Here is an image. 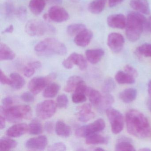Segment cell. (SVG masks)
Masks as SVG:
<instances>
[{
    "label": "cell",
    "mask_w": 151,
    "mask_h": 151,
    "mask_svg": "<svg viewBox=\"0 0 151 151\" xmlns=\"http://www.w3.org/2000/svg\"><path fill=\"white\" fill-rule=\"evenodd\" d=\"M128 132L139 138L145 139L151 135V128L148 120L141 112L136 109L129 110L126 115Z\"/></svg>",
    "instance_id": "obj_1"
},
{
    "label": "cell",
    "mask_w": 151,
    "mask_h": 151,
    "mask_svg": "<svg viewBox=\"0 0 151 151\" xmlns=\"http://www.w3.org/2000/svg\"><path fill=\"white\" fill-rule=\"evenodd\" d=\"M147 20L143 14L132 11L126 17L125 34L129 41L134 42L140 38L145 27Z\"/></svg>",
    "instance_id": "obj_2"
},
{
    "label": "cell",
    "mask_w": 151,
    "mask_h": 151,
    "mask_svg": "<svg viewBox=\"0 0 151 151\" xmlns=\"http://www.w3.org/2000/svg\"><path fill=\"white\" fill-rule=\"evenodd\" d=\"M34 51L38 55L46 57L65 55L67 53V48L65 45L60 40L48 38L39 42L35 46Z\"/></svg>",
    "instance_id": "obj_3"
},
{
    "label": "cell",
    "mask_w": 151,
    "mask_h": 151,
    "mask_svg": "<svg viewBox=\"0 0 151 151\" xmlns=\"http://www.w3.org/2000/svg\"><path fill=\"white\" fill-rule=\"evenodd\" d=\"M1 115L11 122L16 123L23 119H29L32 116L31 108L28 105L1 107Z\"/></svg>",
    "instance_id": "obj_4"
},
{
    "label": "cell",
    "mask_w": 151,
    "mask_h": 151,
    "mask_svg": "<svg viewBox=\"0 0 151 151\" xmlns=\"http://www.w3.org/2000/svg\"><path fill=\"white\" fill-rule=\"evenodd\" d=\"M25 31L32 37H40L55 32V29L51 24L41 20L32 19L26 23Z\"/></svg>",
    "instance_id": "obj_5"
},
{
    "label": "cell",
    "mask_w": 151,
    "mask_h": 151,
    "mask_svg": "<svg viewBox=\"0 0 151 151\" xmlns=\"http://www.w3.org/2000/svg\"><path fill=\"white\" fill-rule=\"evenodd\" d=\"M106 126L105 121L102 119H99L92 123L83 125L77 129L76 136L78 137H86L94 133L102 131Z\"/></svg>",
    "instance_id": "obj_6"
},
{
    "label": "cell",
    "mask_w": 151,
    "mask_h": 151,
    "mask_svg": "<svg viewBox=\"0 0 151 151\" xmlns=\"http://www.w3.org/2000/svg\"><path fill=\"white\" fill-rule=\"evenodd\" d=\"M106 112L111 125L112 132L115 134L121 132L124 126V121L122 113L111 108L108 109Z\"/></svg>",
    "instance_id": "obj_7"
},
{
    "label": "cell",
    "mask_w": 151,
    "mask_h": 151,
    "mask_svg": "<svg viewBox=\"0 0 151 151\" xmlns=\"http://www.w3.org/2000/svg\"><path fill=\"white\" fill-rule=\"evenodd\" d=\"M56 103L52 100H47L40 102L36 108V114L40 119L45 120L51 118L55 113Z\"/></svg>",
    "instance_id": "obj_8"
},
{
    "label": "cell",
    "mask_w": 151,
    "mask_h": 151,
    "mask_svg": "<svg viewBox=\"0 0 151 151\" xmlns=\"http://www.w3.org/2000/svg\"><path fill=\"white\" fill-rule=\"evenodd\" d=\"M55 78L56 75L54 73H52L45 77H36L30 81L28 87L33 94H38Z\"/></svg>",
    "instance_id": "obj_9"
},
{
    "label": "cell",
    "mask_w": 151,
    "mask_h": 151,
    "mask_svg": "<svg viewBox=\"0 0 151 151\" xmlns=\"http://www.w3.org/2000/svg\"><path fill=\"white\" fill-rule=\"evenodd\" d=\"M107 43L108 46L112 52L118 53L123 49L124 45V39L122 34L113 32L109 35Z\"/></svg>",
    "instance_id": "obj_10"
},
{
    "label": "cell",
    "mask_w": 151,
    "mask_h": 151,
    "mask_svg": "<svg viewBox=\"0 0 151 151\" xmlns=\"http://www.w3.org/2000/svg\"><path fill=\"white\" fill-rule=\"evenodd\" d=\"M47 14L50 21L55 22H63L69 19L68 12L64 8L58 6H54L50 8Z\"/></svg>",
    "instance_id": "obj_11"
},
{
    "label": "cell",
    "mask_w": 151,
    "mask_h": 151,
    "mask_svg": "<svg viewBox=\"0 0 151 151\" xmlns=\"http://www.w3.org/2000/svg\"><path fill=\"white\" fill-rule=\"evenodd\" d=\"M47 144V137L45 136H40L27 140L25 143V147L29 150H43L46 147Z\"/></svg>",
    "instance_id": "obj_12"
},
{
    "label": "cell",
    "mask_w": 151,
    "mask_h": 151,
    "mask_svg": "<svg viewBox=\"0 0 151 151\" xmlns=\"http://www.w3.org/2000/svg\"><path fill=\"white\" fill-rule=\"evenodd\" d=\"M77 116L78 120L83 122H87L95 116L94 112L92 111L91 104L86 103L78 107Z\"/></svg>",
    "instance_id": "obj_13"
},
{
    "label": "cell",
    "mask_w": 151,
    "mask_h": 151,
    "mask_svg": "<svg viewBox=\"0 0 151 151\" xmlns=\"http://www.w3.org/2000/svg\"><path fill=\"white\" fill-rule=\"evenodd\" d=\"M107 22L109 27L114 29H125L126 17L122 14H114L107 17Z\"/></svg>",
    "instance_id": "obj_14"
},
{
    "label": "cell",
    "mask_w": 151,
    "mask_h": 151,
    "mask_svg": "<svg viewBox=\"0 0 151 151\" xmlns=\"http://www.w3.org/2000/svg\"><path fill=\"white\" fill-rule=\"evenodd\" d=\"M93 37L92 32L86 28L75 37L74 42L78 46L86 47L91 43Z\"/></svg>",
    "instance_id": "obj_15"
},
{
    "label": "cell",
    "mask_w": 151,
    "mask_h": 151,
    "mask_svg": "<svg viewBox=\"0 0 151 151\" xmlns=\"http://www.w3.org/2000/svg\"><path fill=\"white\" fill-rule=\"evenodd\" d=\"M28 131L29 125L24 123L17 124L9 128L6 131V135L11 137H18Z\"/></svg>",
    "instance_id": "obj_16"
},
{
    "label": "cell",
    "mask_w": 151,
    "mask_h": 151,
    "mask_svg": "<svg viewBox=\"0 0 151 151\" xmlns=\"http://www.w3.org/2000/svg\"><path fill=\"white\" fill-rule=\"evenodd\" d=\"M130 6L137 12L143 14H150V6L147 0H131Z\"/></svg>",
    "instance_id": "obj_17"
},
{
    "label": "cell",
    "mask_w": 151,
    "mask_h": 151,
    "mask_svg": "<svg viewBox=\"0 0 151 151\" xmlns=\"http://www.w3.org/2000/svg\"><path fill=\"white\" fill-rule=\"evenodd\" d=\"M86 56L87 60L93 64L98 63L105 54L104 50L100 48L89 49L86 51Z\"/></svg>",
    "instance_id": "obj_18"
},
{
    "label": "cell",
    "mask_w": 151,
    "mask_h": 151,
    "mask_svg": "<svg viewBox=\"0 0 151 151\" xmlns=\"http://www.w3.org/2000/svg\"><path fill=\"white\" fill-rule=\"evenodd\" d=\"M68 58L74 65H77L81 70H84L87 68V61L82 55L74 52L70 54Z\"/></svg>",
    "instance_id": "obj_19"
},
{
    "label": "cell",
    "mask_w": 151,
    "mask_h": 151,
    "mask_svg": "<svg viewBox=\"0 0 151 151\" xmlns=\"http://www.w3.org/2000/svg\"><path fill=\"white\" fill-rule=\"evenodd\" d=\"M108 0H93L89 4L88 10L93 14H99L105 9Z\"/></svg>",
    "instance_id": "obj_20"
},
{
    "label": "cell",
    "mask_w": 151,
    "mask_h": 151,
    "mask_svg": "<svg viewBox=\"0 0 151 151\" xmlns=\"http://www.w3.org/2000/svg\"><path fill=\"white\" fill-rule=\"evenodd\" d=\"M137 91L132 88H128L119 94L120 99L124 103H129L134 101L137 97Z\"/></svg>",
    "instance_id": "obj_21"
},
{
    "label": "cell",
    "mask_w": 151,
    "mask_h": 151,
    "mask_svg": "<svg viewBox=\"0 0 151 151\" xmlns=\"http://www.w3.org/2000/svg\"><path fill=\"white\" fill-rule=\"evenodd\" d=\"M14 52L5 43L0 44V60H11L14 59Z\"/></svg>",
    "instance_id": "obj_22"
},
{
    "label": "cell",
    "mask_w": 151,
    "mask_h": 151,
    "mask_svg": "<svg viewBox=\"0 0 151 151\" xmlns=\"http://www.w3.org/2000/svg\"><path fill=\"white\" fill-rule=\"evenodd\" d=\"M55 131L57 135L63 137H68L71 133L70 127L61 121H58L56 123Z\"/></svg>",
    "instance_id": "obj_23"
},
{
    "label": "cell",
    "mask_w": 151,
    "mask_h": 151,
    "mask_svg": "<svg viewBox=\"0 0 151 151\" xmlns=\"http://www.w3.org/2000/svg\"><path fill=\"white\" fill-rule=\"evenodd\" d=\"M46 2L45 0H31L29 3L31 12L35 15L40 14L45 9Z\"/></svg>",
    "instance_id": "obj_24"
},
{
    "label": "cell",
    "mask_w": 151,
    "mask_h": 151,
    "mask_svg": "<svg viewBox=\"0 0 151 151\" xmlns=\"http://www.w3.org/2000/svg\"><path fill=\"white\" fill-rule=\"evenodd\" d=\"M116 81L121 84H131L135 82V78L125 71H119L115 76Z\"/></svg>",
    "instance_id": "obj_25"
},
{
    "label": "cell",
    "mask_w": 151,
    "mask_h": 151,
    "mask_svg": "<svg viewBox=\"0 0 151 151\" xmlns=\"http://www.w3.org/2000/svg\"><path fill=\"white\" fill-rule=\"evenodd\" d=\"M116 151H135L136 149L127 137L121 138L116 145Z\"/></svg>",
    "instance_id": "obj_26"
},
{
    "label": "cell",
    "mask_w": 151,
    "mask_h": 151,
    "mask_svg": "<svg viewBox=\"0 0 151 151\" xmlns=\"http://www.w3.org/2000/svg\"><path fill=\"white\" fill-rule=\"evenodd\" d=\"M16 9L14 3L11 1L4 2L1 7V13L4 17L6 19H10L15 14Z\"/></svg>",
    "instance_id": "obj_27"
},
{
    "label": "cell",
    "mask_w": 151,
    "mask_h": 151,
    "mask_svg": "<svg viewBox=\"0 0 151 151\" xmlns=\"http://www.w3.org/2000/svg\"><path fill=\"white\" fill-rule=\"evenodd\" d=\"M86 142L88 145L107 144L108 142V139L106 137L98 133H94L86 137Z\"/></svg>",
    "instance_id": "obj_28"
},
{
    "label": "cell",
    "mask_w": 151,
    "mask_h": 151,
    "mask_svg": "<svg viewBox=\"0 0 151 151\" xmlns=\"http://www.w3.org/2000/svg\"><path fill=\"white\" fill-rule=\"evenodd\" d=\"M114 97L109 93L106 94L104 97H102L101 101L98 106L99 111L101 112L106 111L108 109L110 108V106L114 103Z\"/></svg>",
    "instance_id": "obj_29"
},
{
    "label": "cell",
    "mask_w": 151,
    "mask_h": 151,
    "mask_svg": "<svg viewBox=\"0 0 151 151\" xmlns=\"http://www.w3.org/2000/svg\"><path fill=\"white\" fill-rule=\"evenodd\" d=\"M60 85L56 83L49 84L43 93V96L46 98H52L55 97L60 91Z\"/></svg>",
    "instance_id": "obj_30"
},
{
    "label": "cell",
    "mask_w": 151,
    "mask_h": 151,
    "mask_svg": "<svg viewBox=\"0 0 151 151\" xmlns=\"http://www.w3.org/2000/svg\"><path fill=\"white\" fill-rule=\"evenodd\" d=\"M10 77L13 82L11 86L14 89L20 90L25 85L24 78L18 73H12L10 74Z\"/></svg>",
    "instance_id": "obj_31"
},
{
    "label": "cell",
    "mask_w": 151,
    "mask_h": 151,
    "mask_svg": "<svg viewBox=\"0 0 151 151\" xmlns=\"http://www.w3.org/2000/svg\"><path fill=\"white\" fill-rule=\"evenodd\" d=\"M89 100L92 105L98 106L100 103L102 99V96L100 93L97 90L89 87L87 93Z\"/></svg>",
    "instance_id": "obj_32"
},
{
    "label": "cell",
    "mask_w": 151,
    "mask_h": 151,
    "mask_svg": "<svg viewBox=\"0 0 151 151\" xmlns=\"http://www.w3.org/2000/svg\"><path fill=\"white\" fill-rule=\"evenodd\" d=\"M17 143L11 138L3 137L0 140V150L1 151H9L16 147Z\"/></svg>",
    "instance_id": "obj_33"
},
{
    "label": "cell",
    "mask_w": 151,
    "mask_h": 151,
    "mask_svg": "<svg viewBox=\"0 0 151 151\" xmlns=\"http://www.w3.org/2000/svg\"><path fill=\"white\" fill-rule=\"evenodd\" d=\"M41 63L39 61H33L29 63L24 69V74L26 77L29 78L33 76L36 70L40 68Z\"/></svg>",
    "instance_id": "obj_34"
},
{
    "label": "cell",
    "mask_w": 151,
    "mask_h": 151,
    "mask_svg": "<svg viewBox=\"0 0 151 151\" xmlns=\"http://www.w3.org/2000/svg\"><path fill=\"white\" fill-rule=\"evenodd\" d=\"M82 80V78L78 76H71L68 79L65 86V91L68 93H70L75 91L76 88L78 83Z\"/></svg>",
    "instance_id": "obj_35"
},
{
    "label": "cell",
    "mask_w": 151,
    "mask_h": 151,
    "mask_svg": "<svg viewBox=\"0 0 151 151\" xmlns=\"http://www.w3.org/2000/svg\"><path fill=\"white\" fill-rule=\"evenodd\" d=\"M29 132L31 135H37L41 134L43 132L42 124L37 119L32 120L29 125Z\"/></svg>",
    "instance_id": "obj_36"
},
{
    "label": "cell",
    "mask_w": 151,
    "mask_h": 151,
    "mask_svg": "<svg viewBox=\"0 0 151 151\" xmlns=\"http://www.w3.org/2000/svg\"><path fill=\"white\" fill-rule=\"evenodd\" d=\"M85 29H86L85 25L83 24H73L67 27V32L69 36L76 37Z\"/></svg>",
    "instance_id": "obj_37"
},
{
    "label": "cell",
    "mask_w": 151,
    "mask_h": 151,
    "mask_svg": "<svg viewBox=\"0 0 151 151\" xmlns=\"http://www.w3.org/2000/svg\"><path fill=\"white\" fill-rule=\"evenodd\" d=\"M138 55L146 57H151V44L145 43L139 46L136 50Z\"/></svg>",
    "instance_id": "obj_38"
},
{
    "label": "cell",
    "mask_w": 151,
    "mask_h": 151,
    "mask_svg": "<svg viewBox=\"0 0 151 151\" xmlns=\"http://www.w3.org/2000/svg\"><path fill=\"white\" fill-rule=\"evenodd\" d=\"M116 87L115 83L112 78H108L105 81L103 87L102 91L104 93L107 94L114 91Z\"/></svg>",
    "instance_id": "obj_39"
},
{
    "label": "cell",
    "mask_w": 151,
    "mask_h": 151,
    "mask_svg": "<svg viewBox=\"0 0 151 151\" xmlns=\"http://www.w3.org/2000/svg\"><path fill=\"white\" fill-rule=\"evenodd\" d=\"M68 104V99L66 94L59 95L56 99V105L60 108H66Z\"/></svg>",
    "instance_id": "obj_40"
},
{
    "label": "cell",
    "mask_w": 151,
    "mask_h": 151,
    "mask_svg": "<svg viewBox=\"0 0 151 151\" xmlns=\"http://www.w3.org/2000/svg\"><path fill=\"white\" fill-rule=\"evenodd\" d=\"M15 15L17 18L21 21H24L26 19L27 16V10L26 7L20 6L16 9Z\"/></svg>",
    "instance_id": "obj_41"
},
{
    "label": "cell",
    "mask_w": 151,
    "mask_h": 151,
    "mask_svg": "<svg viewBox=\"0 0 151 151\" xmlns=\"http://www.w3.org/2000/svg\"><path fill=\"white\" fill-rule=\"evenodd\" d=\"M72 101L76 104L83 103L86 100V95L83 93L74 92L72 96Z\"/></svg>",
    "instance_id": "obj_42"
},
{
    "label": "cell",
    "mask_w": 151,
    "mask_h": 151,
    "mask_svg": "<svg viewBox=\"0 0 151 151\" xmlns=\"http://www.w3.org/2000/svg\"><path fill=\"white\" fill-rule=\"evenodd\" d=\"M88 89L89 87L87 86L85 82L83 80H81L78 83L76 88L75 89V92L83 93L87 95Z\"/></svg>",
    "instance_id": "obj_43"
},
{
    "label": "cell",
    "mask_w": 151,
    "mask_h": 151,
    "mask_svg": "<svg viewBox=\"0 0 151 151\" xmlns=\"http://www.w3.org/2000/svg\"><path fill=\"white\" fill-rule=\"evenodd\" d=\"M67 150V147L62 142H57L50 146L48 148V151H65Z\"/></svg>",
    "instance_id": "obj_44"
},
{
    "label": "cell",
    "mask_w": 151,
    "mask_h": 151,
    "mask_svg": "<svg viewBox=\"0 0 151 151\" xmlns=\"http://www.w3.org/2000/svg\"><path fill=\"white\" fill-rule=\"evenodd\" d=\"M124 70L125 72L136 78L137 77L138 73L135 68L130 65H127L124 67Z\"/></svg>",
    "instance_id": "obj_45"
},
{
    "label": "cell",
    "mask_w": 151,
    "mask_h": 151,
    "mask_svg": "<svg viewBox=\"0 0 151 151\" xmlns=\"http://www.w3.org/2000/svg\"><path fill=\"white\" fill-rule=\"evenodd\" d=\"M21 98L23 101L26 102H32L35 100V98L32 93L29 92L24 93L21 95Z\"/></svg>",
    "instance_id": "obj_46"
},
{
    "label": "cell",
    "mask_w": 151,
    "mask_h": 151,
    "mask_svg": "<svg viewBox=\"0 0 151 151\" xmlns=\"http://www.w3.org/2000/svg\"><path fill=\"white\" fill-rule=\"evenodd\" d=\"M0 81H1V83L2 84L8 85L11 86L13 83L11 78H8L1 70Z\"/></svg>",
    "instance_id": "obj_47"
},
{
    "label": "cell",
    "mask_w": 151,
    "mask_h": 151,
    "mask_svg": "<svg viewBox=\"0 0 151 151\" xmlns=\"http://www.w3.org/2000/svg\"><path fill=\"white\" fill-rule=\"evenodd\" d=\"M14 100L11 97H7L4 98L2 101L3 106L5 107L11 106L14 103Z\"/></svg>",
    "instance_id": "obj_48"
},
{
    "label": "cell",
    "mask_w": 151,
    "mask_h": 151,
    "mask_svg": "<svg viewBox=\"0 0 151 151\" xmlns=\"http://www.w3.org/2000/svg\"><path fill=\"white\" fill-rule=\"evenodd\" d=\"M45 129L46 131L49 133H52L54 130V124L52 122H47L45 124Z\"/></svg>",
    "instance_id": "obj_49"
},
{
    "label": "cell",
    "mask_w": 151,
    "mask_h": 151,
    "mask_svg": "<svg viewBox=\"0 0 151 151\" xmlns=\"http://www.w3.org/2000/svg\"><path fill=\"white\" fill-rule=\"evenodd\" d=\"M62 64L63 67L68 69H70L72 68L74 66V64L71 63L70 60L68 58L63 61Z\"/></svg>",
    "instance_id": "obj_50"
},
{
    "label": "cell",
    "mask_w": 151,
    "mask_h": 151,
    "mask_svg": "<svg viewBox=\"0 0 151 151\" xmlns=\"http://www.w3.org/2000/svg\"><path fill=\"white\" fill-rule=\"evenodd\" d=\"M123 0H108V4L110 8L116 6L122 2Z\"/></svg>",
    "instance_id": "obj_51"
},
{
    "label": "cell",
    "mask_w": 151,
    "mask_h": 151,
    "mask_svg": "<svg viewBox=\"0 0 151 151\" xmlns=\"http://www.w3.org/2000/svg\"><path fill=\"white\" fill-rule=\"evenodd\" d=\"M145 29L151 32V16L147 20Z\"/></svg>",
    "instance_id": "obj_52"
},
{
    "label": "cell",
    "mask_w": 151,
    "mask_h": 151,
    "mask_svg": "<svg viewBox=\"0 0 151 151\" xmlns=\"http://www.w3.org/2000/svg\"><path fill=\"white\" fill-rule=\"evenodd\" d=\"M6 120L5 117L1 115L0 116V129L1 130L5 128V126H6Z\"/></svg>",
    "instance_id": "obj_53"
},
{
    "label": "cell",
    "mask_w": 151,
    "mask_h": 151,
    "mask_svg": "<svg viewBox=\"0 0 151 151\" xmlns=\"http://www.w3.org/2000/svg\"><path fill=\"white\" fill-rule=\"evenodd\" d=\"M14 30V27L13 25H9L7 28H6L4 31L2 32V33H11Z\"/></svg>",
    "instance_id": "obj_54"
},
{
    "label": "cell",
    "mask_w": 151,
    "mask_h": 151,
    "mask_svg": "<svg viewBox=\"0 0 151 151\" xmlns=\"http://www.w3.org/2000/svg\"><path fill=\"white\" fill-rule=\"evenodd\" d=\"M45 1L46 2L55 4H61L62 2V0H45Z\"/></svg>",
    "instance_id": "obj_55"
},
{
    "label": "cell",
    "mask_w": 151,
    "mask_h": 151,
    "mask_svg": "<svg viewBox=\"0 0 151 151\" xmlns=\"http://www.w3.org/2000/svg\"><path fill=\"white\" fill-rule=\"evenodd\" d=\"M148 93L150 97H151V80H150L148 84V88H147Z\"/></svg>",
    "instance_id": "obj_56"
},
{
    "label": "cell",
    "mask_w": 151,
    "mask_h": 151,
    "mask_svg": "<svg viewBox=\"0 0 151 151\" xmlns=\"http://www.w3.org/2000/svg\"><path fill=\"white\" fill-rule=\"evenodd\" d=\"M43 18L44 20L47 22V21H50V18H49V16H48V14H45L43 16Z\"/></svg>",
    "instance_id": "obj_57"
},
{
    "label": "cell",
    "mask_w": 151,
    "mask_h": 151,
    "mask_svg": "<svg viewBox=\"0 0 151 151\" xmlns=\"http://www.w3.org/2000/svg\"><path fill=\"white\" fill-rule=\"evenodd\" d=\"M147 106L148 109L151 112V99L148 100L147 102Z\"/></svg>",
    "instance_id": "obj_58"
},
{
    "label": "cell",
    "mask_w": 151,
    "mask_h": 151,
    "mask_svg": "<svg viewBox=\"0 0 151 151\" xmlns=\"http://www.w3.org/2000/svg\"><path fill=\"white\" fill-rule=\"evenodd\" d=\"M139 150H140V151H151V149H149V148H142V149H139Z\"/></svg>",
    "instance_id": "obj_59"
},
{
    "label": "cell",
    "mask_w": 151,
    "mask_h": 151,
    "mask_svg": "<svg viewBox=\"0 0 151 151\" xmlns=\"http://www.w3.org/2000/svg\"><path fill=\"white\" fill-rule=\"evenodd\" d=\"M94 151H104V149L101 148V147H97L94 149Z\"/></svg>",
    "instance_id": "obj_60"
}]
</instances>
